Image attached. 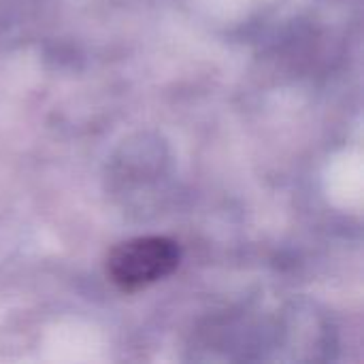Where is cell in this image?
Here are the masks:
<instances>
[{
  "instance_id": "cell-1",
  "label": "cell",
  "mask_w": 364,
  "mask_h": 364,
  "mask_svg": "<svg viewBox=\"0 0 364 364\" xmlns=\"http://www.w3.org/2000/svg\"><path fill=\"white\" fill-rule=\"evenodd\" d=\"M181 260L175 241L166 237H136L119 243L107 258L109 279L124 292H136L168 277Z\"/></svg>"
}]
</instances>
